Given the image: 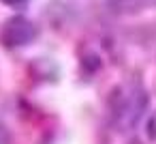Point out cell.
I'll return each mask as SVG.
<instances>
[{"label":"cell","instance_id":"cell-1","mask_svg":"<svg viewBox=\"0 0 156 144\" xmlns=\"http://www.w3.org/2000/svg\"><path fill=\"white\" fill-rule=\"evenodd\" d=\"M39 37V26L26 15H11L0 28V43L5 47H26Z\"/></svg>","mask_w":156,"mask_h":144},{"label":"cell","instance_id":"cell-2","mask_svg":"<svg viewBox=\"0 0 156 144\" xmlns=\"http://www.w3.org/2000/svg\"><path fill=\"white\" fill-rule=\"evenodd\" d=\"M150 5H156V0H109L107 9L115 15H137Z\"/></svg>","mask_w":156,"mask_h":144},{"label":"cell","instance_id":"cell-3","mask_svg":"<svg viewBox=\"0 0 156 144\" xmlns=\"http://www.w3.org/2000/svg\"><path fill=\"white\" fill-rule=\"evenodd\" d=\"M145 133L150 140H156V112H152L147 116V123H145Z\"/></svg>","mask_w":156,"mask_h":144},{"label":"cell","instance_id":"cell-4","mask_svg":"<svg viewBox=\"0 0 156 144\" xmlns=\"http://www.w3.org/2000/svg\"><path fill=\"white\" fill-rule=\"evenodd\" d=\"M2 5H7V7H13V9H22V7H26L30 0H0Z\"/></svg>","mask_w":156,"mask_h":144},{"label":"cell","instance_id":"cell-5","mask_svg":"<svg viewBox=\"0 0 156 144\" xmlns=\"http://www.w3.org/2000/svg\"><path fill=\"white\" fill-rule=\"evenodd\" d=\"M0 144H11V133L5 125H0Z\"/></svg>","mask_w":156,"mask_h":144}]
</instances>
